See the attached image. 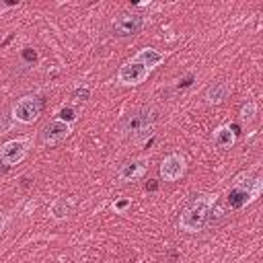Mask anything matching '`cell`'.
Segmentation results:
<instances>
[{"instance_id": "obj_7", "label": "cell", "mask_w": 263, "mask_h": 263, "mask_svg": "<svg viewBox=\"0 0 263 263\" xmlns=\"http://www.w3.org/2000/svg\"><path fill=\"white\" fill-rule=\"evenodd\" d=\"M148 78V70L138 62H125L117 72V83L123 87H138Z\"/></svg>"}, {"instance_id": "obj_1", "label": "cell", "mask_w": 263, "mask_h": 263, "mask_svg": "<svg viewBox=\"0 0 263 263\" xmlns=\"http://www.w3.org/2000/svg\"><path fill=\"white\" fill-rule=\"evenodd\" d=\"M156 121V109L154 107H138L123 116L119 121V134L123 138L132 140H142L148 134H152V125Z\"/></svg>"}, {"instance_id": "obj_22", "label": "cell", "mask_w": 263, "mask_h": 263, "mask_svg": "<svg viewBox=\"0 0 263 263\" xmlns=\"http://www.w3.org/2000/svg\"><path fill=\"white\" fill-rule=\"evenodd\" d=\"M6 222H8V218H6V216H2V214H0V234H2V231H4Z\"/></svg>"}, {"instance_id": "obj_17", "label": "cell", "mask_w": 263, "mask_h": 263, "mask_svg": "<svg viewBox=\"0 0 263 263\" xmlns=\"http://www.w3.org/2000/svg\"><path fill=\"white\" fill-rule=\"evenodd\" d=\"M76 119V111L72 107H62L60 111V121H66V123H72Z\"/></svg>"}, {"instance_id": "obj_10", "label": "cell", "mask_w": 263, "mask_h": 263, "mask_svg": "<svg viewBox=\"0 0 263 263\" xmlns=\"http://www.w3.org/2000/svg\"><path fill=\"white\" fill-rule=\"evenodd\" d=\"M146 161L144 158H134V161H128L123 163L121 169H119V179L123 181H132V179H138L146 173Z\"/></svg>"}, {"instance_id": "obj_11", "label": "cell", "mask_w": 263, "mask_h": 263, "mask_svg": "<svg viewBox=\"0 0 263 263\" xmlns=\"http://www.w3.org/2000/svg\"><path fill=\"white\" fill-rule=\"evenodd\" d=\"M163 60H165V56H163L161 52H156L154 48H144V50H140L138 54H136V58H134V62L142 64L148 72H150L154 66L161 64Z\"/></svg>"}, {"instance_id": "obj_13", "label": "cell", "mask_w": 263, "mask_h": 263, "mask_svg": "<svg viewBox=\"0 0 263 263\" xmlns=\"http://www.w3.org/2000/svg\"><path fill=\"white\" fill-rule=\"evenodd\" d=\"M236 140L234 132L231 130V125H220L218 130L214 132V144L218 148H231Z\"/></svg>"}, {"instance_id": "obj_5", "label": "cell", "mask_w": 263, "mask_h": 263, "mask_svg": "<svg viewBox=\"0 0 263 263\" xmlns=\"http://www.w3.org/2000/svg\"><path fill=\"white\" fill-rule=\"evenodd\" d=\"M27 150H29V138H15L4 142L2 148H0V165H2V169L19 165L27 156Z\"/></svg>"}, {"instance_id": "obj_18", "label": "cell", "mask_w": 263, "mask_h": 263, "mask_svg": "<svg viewBox=\"0 0 263 263\" xmlns=\"http://www.w3.org/2000/svg\"><path fill=\"white\" fill-rule=\"evenodd\" d=\"M23 60H25V62H29V64H33V62H35L37 60V52L35 50H33V48H25V50H23Z\"/></svg>"}, {"instance_id": "obj_3", "label": "cell", "mask_w": 263, "mask_h": 263, "mask_svg": "<svg viewBox=\"0 0 263 263\" xmlns=\"http://www.w3.org/2000/svg\"><path fill=\"white\" fill-rule=\"evenodd\" d=\"M261 185H263V181L259 177L253 179V181H247V183L238 181L236 185L228 191V198H226L228 208L231 210H241V208H245L247 204L257 200L259 193H261Z\"/></svg>"}, {"instance_id": "obj_15", "label": "cell", "mask_w": 263, "mask_h": 263, "mask_svg": "<svg viewBox=\"0 0 263 263\" xmlns=\"http://www.w3.org/2000/svg\"><path fill=\"white\" fill-rule=\"evenodd\" d=\"M255 116H257V103L255 101H247L245 105L241 107V119L249 123V121L255 119Z\"/></svg>"}, {"instance_id": "obj_12", "label": "cell", "mask_w": 263, "mask_h": 263, "mask_svg": "<svg viewBox=\"0 0 263 263\" xmlns=\"http://www.w3.org/2000/svg\"><path fill=\"white\" fill-rule=\"evenodd\" d=\"M205 101L212 103V105H216V103H222L226 97H228V85L218 81V83H212L208 88H205V93H204Z\"/></svg>"}, {"instance_id": "obj_6", "label": "cell", "mask_w": 263, "mask_h": 263, "mask_svg": "<svg viewBox=\"0 0 263 263\" xmlns=\"http://www.w3.org/2000/svg\"><path fill=\"white\" fill-rule=\"evenodd\" d=\"M111 29L116 37H134L144 29V17L136 13H121L116 17Z\"/></svg>"}, {"instance_id": "obj_20", "label": "cell", "mask_w": 263, "mask_h": 263, "mask_svg": "<svg viewBox=\"0 0 263 263\" xmlns=\"http://www.w3.org/2000/svg\"><path fill=\"white\" fill-rule=\"evenodd\" d=\"M144 189H146V191H156V189H158V181H156V179H148L146 185H144Z\"/></svg>"}, {"instance_id": "obj_21", "label": "cell", "mask_w": 263, "mask_h": 263, "mask_svg": "<svg viewBox=\"0 0 263 263\" xmlns=\"http://www.w3.org/2000/svg\"><path fill=\"white\" fill-rule=\"evenodd\" d=\"M191 85H193V76H187L179 83V88H185V87H191Z\"/></svg>"}, {"instance_id": "obj_4", "label": "cell", "mask_w": 263, "mask_h": 263, "mask_svg": "<svg viewBox=\"0 0 263 263\" xmlns=\"http://www.w3.org/2000/svg\"><path fill=\"white\" fill-rule=\"evenodd\" d=\"M43 109V101L37 95H25L13 105V117L21 123H33L37 121Z\"/></svg>"}, {"instance_id": "obj_14", "label": "cell", "mask_w": 263, "mask_h": 263, "mask_svg": "<svg viewBox=\"0 0 263 263\" xmlns=\"http://www.w3.org/2000/svg\"><path fill=\"white\" fill-rule=\"evenodd\" d=\"M52 216L56 220H62V218H66L68 216V212H70V205L66 204V200H56L54 204H52Z\"/></svg>"}, {"instance_id": "obj_2", "label": "cell", "mask_w": 263, "mask_h": 263, "mask_svg": "<svg viewBox=\"0 0 263 263\" xmlns=\"http://www.w3.org/2000/svg\"><path fill=\"white\" fill-rule=\"evenodd\" d=\"M218 202L216 196H200L193 200L185 210H183L179 218V228L185 233H200L208 224V216L214 208V204Z\"/></svg>"}, {"instance_id": "obj_9", "label": "cell", "mask_w": 263, "mask_h": 263, "mask_svg": "<svg viewBox=\"0 0 263 263\" xmlns=\"http://www.w3.org/2000/svg\"><path fill=\"white\" fill-rule=\"evenodd\" d=\"M185 173V158L181 154H169L161 165V177L165 181H177Z\"/></svg>"}, {"instance_id": "obj_16", "label": "cell", "mask_w": 263, "mask_h": 263, "mask_svg": "<svg viewBox=\"0 0 263 263\" xmlns=\"http://www.w3.org/2000/svg\"><path fill=\"white\" fill-rule=\"evenodd\" d=\"M72 99H74V101H78V103H83V101L90 99V88H88V87H78V88L74 90Z\"/></svg>"}, {"instance_id": "obj_8", "label": "cell", "mask_w": 263, "mask_h": 263, "mask_svg": "<svg viewBox=\"0 0 263 263\" xmlns=\"http://www.w3.org/2000/svg\"><path fill=\"white\" fill-rule=\"evenodd\" d=\"M70 132H72L70 123L60 121V119H54V121H50L41 130V140H43V144L54 146V144H60L62 140H66L68 136H70Z\"/></svg>"}, {"instance_id": "obj_19", "label": "cell", "mask_w": 263, "mask_h": 263, "mask_svg": "<svg viewBox=\"0 0 263 263\" xmlns=\"http://www.w3.org/2000/svg\"><path fill=\"white\" fill-rule=\"evenodd\" d=\"M130 204H132V202H130L128 198H121V200H117L116 204H113V210H116V212H123V210L128 208Z\"/></svg>"}]
</instances>
